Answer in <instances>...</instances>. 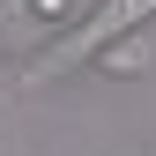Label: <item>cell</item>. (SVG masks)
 Returning <instances> with one entry per match:
<instances>
[{
  "mask_svg": "<svg viewBox=\"0 0 156 156\" xmlns=\"http://www.w3.org/2000/svg\"><path fill=\"white\" fill-rule=\"evenodd\" d=\"M149 15H156V0H104V8H89L74 30H60V37H52V45L23 67V89H45V82H60V74L89 67L104 45H119V37H126V30H141Z\"/></svg>",
  "mask_w": 156,
  "mask_h": 156,
  "instance_id": "6da1fadb",
  "label": "cell"
},
{
  "mask_svg": "<svg viewBox=\"0 0 156 156\" xmlns=\"http://www.w3.org/2000/svg\"><path fill=\"white\" fill-rule=\"evenodd\" d=\"M97 67H104V74H126V82H141V74H149V37H141V30H126L119 45L97 52Z\"/></svg>",
  "mask_w": 156,
  "mask_h": 156,
  "instance_id": "7a4b0ae2",
  "label": "cell"
},
{
  "mask_svg": "<svg viewBox=\"0 0 156 156\" xmlns=\"http://www.w3.org/2000/svg\"><path fill=\"white\" fill-rule=\"evenodd\" d=\"M30 8H37V15H52V23H67V15L82 8V0H30Z\"/></svg>",
  "mask_w": 156,
  "mask_h": 156,
  "instance_id": "3957f363",
  "label": "cell"
}]
</instances>
